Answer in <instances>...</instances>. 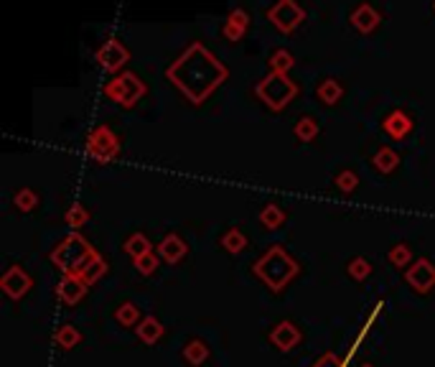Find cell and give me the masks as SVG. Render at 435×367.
I'll return each mask as SVG.
<instances>
[{"mask_svg":"<svg viewBox=\"0 0 435 367\" xmlns=\"http://www.w3.org/2000/svg\"><path fill=\"white\" fill-rule=\"evenodd\" d=\"M346 273H349L354 281H367L369 275H372V263H369L367 257H362V255L351 257L349 265H346Z\"/></svg>","mask_w":435,"mask_h":367,"instance_id":"31","label":"cell"},{"mask_svg":"<svg viewBox=\"0 0 435 367\" xmlns=\"http://www.w3.org/2000/svg\"><path fill=\"white\" fill-rule=\"evenodd\" d=\"M254 95H257L260 102L265 105V107H270L272 112H280L298 97V85L290 80V74L270 72L267 77H262V80L257 82Z\"/></svg>","mask_w":435,"mask_h":367,"instance_id":"4","label":"cell"},{"mask_svg":"<svg viewBox=\"0 0 435 367\" xmlns=\"http://www.w3.org/2000/svg\"><path fill=\"white\" fill-rule=\"evenodd\" d=\"M349 23L354 26V28H357L359 33L369 36V33H375V31L380 28L382 16H380V11H377V8L372 6V3H359V6L354 8V11H351Z\"/></svg>","mask_w":435,"mask_h":367,"instance_id":"12","label":"cell"},{"mask_svg":"<svg viewBox=\"0 0 435 367\" xmlns=\"http://www.w3.org/2000/svg\"><path fill=\"white\" fill-rule=\"evenodd\" d=\"M372 164H375V169L380 174H392L394 169L399 166V156H397V151L394 148H390V146H382L380 151L372 156Z\"/></svg>","mask_w":435,"mask_h":367,"instance_id":"19","label":"cell"},{"mask_svg":"<svg viewBox=\"0 0 435 367\" xmlns=\"http://www.w3.org/2000/svg\"><path fill=\"white\" fill-rule=\"evenodd\" d=\"M31 286H33V278H31L21 265H11L6 273L0 275V288H3V294L13 301L23 299V296L31 291Z\"/></svg>","mask_w":435,"mask_h":367,"instance_id":"10","label":"cell"},{"mask_svg":"<svg viewBox=\"0 0 435 367\" xmlns=\"http://www.w3.org/2000/svg\"><path fill=\"white\" fill-rule=\"evenodd\" d=\"M313 367H344V365H341V362L336 360V355H323L318 362H316Z\"/></svg>","mask_w":435,"mask_h":367,"instance_id":"35","label":"cell"},{"mask_svg":"<svg viewBox=\"0 0 435 367\" xmlns=\"http://www.w3.org/2000/svg\"><path fill=\"white\" fill-rule=\"evenodd\" d=\"M115 321L120 326H138L140 324V312H138V306L133 304V301H125V304H120L115 309Z\"/></svg>","mask_w":435,"mask_h":367,"instance_id":"26","label":"cell"},{"mask_svg":"<svg viewBox=\"0 0 435 367\" xmlns=\"http://www.w3.org/2000/svg\"><path fill=\"white\" fill-rule=\"evenodd\" d=\"M156 252L161 255V260H163V263L176 265V263H181L183 257L188 255V245H186V240H183L181 235L171 233V235H166L161 243H158Z\"/></svg>","mask_w":435,"mask_h":367,"instance_id":"13","label":"cell"},{"mask_svg":"<svg viewBox=\"0 0 435 367\" xmlns=\"http://www.w3.org/2000/svg\"><path fill=\"white\" fill-rule=\"evenodd\" d=\"M209 344L204 342V339H188L186 344H183V360L188 362L191 367H199L204 365L206 360H209Z\"/></svg>","mask_w":435,"mask_h":367,"instance_id":"18","label":"cell"},{"mask_svg":"<svg viewBox=\"0 0 435 367\" xmlns=\"http://www.w3.org/2000/svg\"><path fill=\"white\" fill-rule=\"evenodd\" d=\"M222 248L227 252H232V255H240V252H245V248H247V235L242 233L240 227H230L227 233L222 235Z\"/></svg>","mask_w":435,"mask_h":367,"instance_id":"22","label":"cell"},{"mask_svg":"<svg viewBox=\"0 0 435 367\" xmlns=\"http://www.w3.org/2000/svg\"><path fill=\"white\" fill-rule=\"evenodd\" d=\"M158 265H161V255H158L156 250L145 252V255H140L138 260H135V270H138L140 275H153L158 270Z\"/></svg>","mask_w":435,"mask_h":367,"instance_id":"33","label":"cell"},{"mask_svg":"<svg viewBox=\"0 0 435 367\" xmlns=\"http://www.w3.org/2000/svg\"><path fill=\"white\" fill-rule=\"evenodd\" d=\"M405 281L415 294H430L435 288V265L428 257H417L415 263L405 270Z\"/></svg>","mask_w":435,"mask_h":367,"instance_id":"9","label":"cell"},{"mask_svg":"<svg viewBox=\"0 0 435 367\" xmlns=\"http://www.w3.org/2000/svg\"><path fill=\"white\" fill-rule=\"evenodd\" d=\"M260 225L265 230H280L285 225V212L280 204H265L260 212Z\"/></svg>","mask_w":435,"mask_h":367,"instance_id":"24","label":"cell"},{"mask_svg":"<svg viewBox=\"0 0 435 367\" xmlns=\"http://www.w3.org/2000/svg\"><path fill=\"white\" fill-rule=\"evenodd\" d=\"M341 95H344V87H341V82L333 80V77H328V80H323L318 87H316V97L321 100L323 105H336L338 100H341Z\"/></svg>","mask_w":435,"mask_h":367,"instance_id":"20","label":"cell"},{"mask_svg":"<svg viewBox=\"0 0 435 367\" xmlns=\"http://www.w3.org/2000/svg\"><path fill=\"white\" fill-rule=\"evenodd\" d=\"M433 11H435V3H433Z\"/></svg>","mask_w":435,"mask_h":367,"instance_id":"36","label":"cell"},{"mask_svg":"<svg viewBox=\"0 0 435 367\" xmlns=\"http://www.w3.org/2000/svg\"><path fill=\"white\" fill-rule=\"evenodd\" d=\"M13 204H16V209L23 214L33 212L38 204V194L33 189H18L16 194H13Z\"/></svg>","mask_w":435,"mask_h":367,"instance_id":"30","label":"cell"},{"mask_svg":"<svg viewBox=\"0 0 435 367\" xmlns=\"http://www.w3.org/2000/svg\"><path fill=\"white\" fill-rule=\"evenodd\" d=\"M102 92L109 102H115V105H120V107H125V110H130V107H135V105L148 95V87H145V82H140L138 74L120 72L109 82H104Z\"/></svg>","mask_w":435,"mask_h":367,"instance_id":"5","label":"cell"},{"mask_svg":"<svg viewBox=\"0 0 435 367\" xmlns=\"http://www.w3.org/2000/svg\"><path fill=\"white\" fill-rule=\"evenodd\" d=\"M270 64V72H280V74H288L290 69L296 67V56L290 54L288 49H275L267 59Z\"/></svg>","mask_w":435,"mask_h":367,"instance_id":"25","label":"cell"},{"mask_svg":"<svg viewBox=\"0 0 435 367\" xmlns=\"http://www.w3.org/2000/svg\"><path fill=\"white\" fill-rule=\"evenodd\" d=\"M104 273H107V260H104L102 255H97L95 260H92V263L87 265V268L82 270L79 275H82V278H85V281L90 283V286H95V283L100 281V278H102Z\"/></svg>","mask_w":435,"mask_h":367,"instance_id":"32","label":"cell"},{"mask_svg":"<svg viewBox=\"0 0 435 367\" xmlns=\"http://www.w3.org/2000/svg\"><path fill=\"white\" fill-rule=\"evenodd\" d=\"M151 250H153L151 240L145 238L143 233H133L125 240V252L133 257V260H138L140 255H145V252H151Z\"/></svg>","mask_w":435,"mask_h":367,"instance_id":"27","label":"cell"},{"mask_svg":"<svg viewBox=\"0 0 435 367\" xmlns=\"http://www.w3.org/2000/svg\"><path fill=\"white\" fill-rule=\"evenodd\" d=\"M247 28H249V13L245 11V8H232V11L227 13V18H224L222 33L227 41L237 43L245 33H247Z\"/></svg>","mask_w":435,"mask_h":367,"instance_id":"14","label":"cell"},{"mask_svg":"<svg viewBox=\"0 0 435 367\" xmlns=\"http://www.w3.org/2000/svg\"><path fill=\"white\" fill-rule=\"evenodd\" d=\"M301 329H298L293 321H280L275 324V329L270 331V342L280 349V352H290L293 347H298L301 342Z\"/></svg>","mask_w":435,"mask_h":367,"instance_id":"16","label":"cell"},{"mask_svg":"<svg viewBox=\"0 0 435 367\" xmlns=\"http://www.w3.org/2000/svg\"><path fill=\"white\" fill-rule=\"evenodd\" d=\"M387 260H390V265H394V268L407 270L412 263H415V260H412V248L407 243H397L392 250L387 252Z\"/></svg>","mask_w":435,"mask_h":367,"instance_id":"23","label":"cell"},{"mask_svg":"<svg viewBox=\"0 0 435 367\" xmlns=\"http://www.w3.org/2000/svg\"><path fill=\"white\" fill-rule=\"evenodd\" d=\"M267 21H270L280 33L290 36L301 28V23L306 21V11L298 6V0H275L270 8H267Z\"/></svg>","mask_w":435,"mask_h":367,"instance_id":"7","label":"cell"},{"mask_svg":"<svg viewBox=\"0 0 435 367\" xmlns=\"http://www.w3.org/2000/svg\"><path fill=\"white\" fill-rule=\"evenodd\" d=\"M87 291H90V283H87L79 273L61 275L59 286H56V296L61 299V304H67V306H77L79 301L87 296Z\"/></svg>","mask_w":435,"mask_h":367,"instance_id":"11","label":"cell"},{"mask_svg":"<svg viewBox=\"0 0 435 367\" xmlns=\"http://www.w3.org/2000/svg\"><path fill=\"white\" fill-rule=\"evenodd\" d=\"M318 122H316V117H301V120L296 122V138L301 143H311L318 138Z\"/></svg>","mask_w":435,"mask_h":367,"instance_id":"28","label":"cell"},{"mask_svg":"<svg viewBox=\"0 0 435 367\" xmlns=\"http://www.w3.org/2000/svg\"><path fill=\"white\" fill-rule=\"evenodd\" d=\"M338 186V191H344V194H351V191L359 186V176L351 169H346V171H341L336 176V181H333Z\"/></svg>","mask_w":435,"mask_h":367,"instance_id":"34","label":"cell"},{"mask_svg":"<svg viewBox=\"0 0 435 367\" xmlns=\"http://www.w3.org/2000/svg\"><path fill=\"white\" fill-rule=\"evenodd\" d=\"M85 151L95 164L100 166L112 164L120 156V138H117L115 130L109 128V125H97L87 135Z\"/></svg>","mask_w":435,"mask_h":367,"instance_id":"6","label":"cell"},{"mask_svg":"<svg viewBox=\"0 0 435 367\" xmlns=\"http://www.w3.org/2000/svg\"><path fill=\"white\" fill-rule=\"evenodd\" d=\"M95 61L100 64V69L107 74H120L122 67H125L127 61H130V51H127V46L120 41V38L109 36L102 41V46L95 51Z\"/></svg>","mask_w":435,"mask_h":367,"instance_id":"8","label":"cell"},{"mask_svg":"<svg viewBox=\"0 0 435 367\" xmlns=\"http://www.w3.org/2000/svg\"><path fill=\"white\" fill-rule=\"evenodd\" d=\"M64 222L77 233V230H82V227L90 222V212H87V207H82V204H72V207L64 212Z\"/></svg>","mask_w":435,"mask_h":367,"instance_id":"29","label":"cell"},{"mask_svg":"<svg viewBox=\"0 0 435 367\" xmlns=\"http://www.w3.org/2000/svg\"><path fill=\"white\" fill-rule=\"evenodd\" d=\"M79 342H82V331L77 329L74 324H61L59 329L54 331V344L59 349H74L79 347Z\"/></svg>","mask_w":435,"mask_h":367,"instance_id":"21","label":"cell"},{"mask_svg":"<svg viewBox=\"0 0 435 367\" xmlns=\"http://www.w3.org/2000/svg\"><path fill=\"white\" fill-rule=\"evenodd\" d=\"M51 263L61 270V273H82L87 265L97 257V250L87 243L79 233H69L67 238H61L56 248L51 250Z\"/></svg>","mask_w":435,"mask_h":367,"instance_id":"3","label":"cell"},{"mask_svg":"<svg viewBox=\"0 0 435 367\" xmlns=\"http://www.w3.org/2000/svg\"><path fill=\"white\" fill-rule=\"evenodd\" d=\"M135 334L143 344H156L161 336L166 334V326L158 321L156 317H143L140 319V324L135 326Z\"/></svg>","mask_w":435,"mask_h":367,"instance_id":"17","label":"cell"},{"mask_svg":"<svg viewBox=\"0 0 435 367\" xmlns=\"http://www.w3.org/2000/svg\"><path fill=\"white\" fill-rule=\"evenodd\" d=\"M168 82L181 92L191 105L209 100L224 82L230 80V69L206 49L204 43L193 41L178 59L166 69Z\"/></svg>","mask_w":435,"mask_h":367,"instance_id":"1","label":"cell"},{"mask_svg":"<svg viewBox=\"0 0 435 367\" xmlns=\"http://www.w3.org/2000/svg\"><path fill=\"white\" fill-rule=\"evenodd\" d=\"M298 270L301 268H298L296 257L288 255L285 248H280V245H272L270 250L252 265V273L257 275L270 291H275V294L283 291V288L296 278Z\"/></svg>","mask_w":435,"mask_h":367,"instance_id":"2","label":"cell"},{"mask_svg":"<svg viewBox=\"0 0 435 367\" xmlns=\"http://www.w3.org/2000/svg\"><path fill=\"white\" fill-rule=\"evenodd\" d=\"M382 130H385L392 141H402V138H407V135L412 133V117L407 115L405 110H392L390 115L385 117V122H382Z\"/></svg>","mask_w":435,"mask_h":367,"instance_id":"15","label":"cell"}]
</instances>
